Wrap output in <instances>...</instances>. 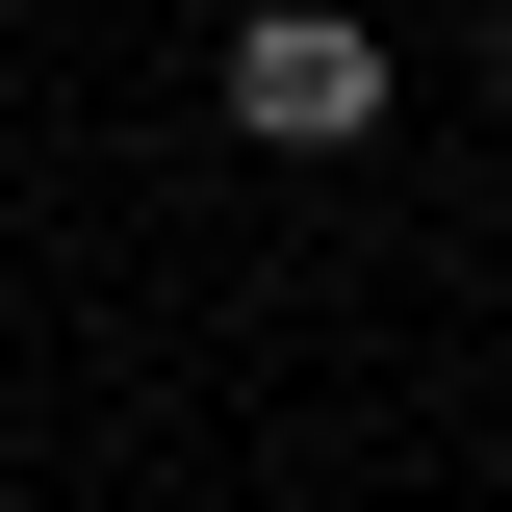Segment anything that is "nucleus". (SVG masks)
I'll use <instances>...</instances> for the list:
<instances>
[{"mask_svg":"<svg viewBox=\"0 0 512 512\" xmlns=\"http://www.w3.org/2000/svg\"><path fill=\"white\" fill-rule=\"evenodd\" d=\"M231 128H256V154H359V128H384V26H359V0H256V26H231Z\"/></svg>","mask_w":512,"mask_h":512,"instance_id":"obj_1","label":"nucleus"}]
</instances>
